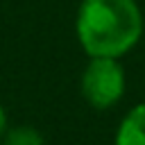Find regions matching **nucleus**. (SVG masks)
Listing matches in <instances>:
<instances>
[{
  "label": "nucleus",
  "instance_id": "4",
  "mask_svg": "<svg viewBox=\"0 0 145 145\" xmlns=\"http://www.w3.org/2000/svg\"><path fill=\"white\" fill-rule=\"evenodd\" d=\"M0 143L2 145H45V138L36 127L18 125V127H9Z\"/></svg>",
  "mask_w": 145,
  "mask_h": 145
},
{
  "label": "nucleus",
  "instance_id": "3",
  "mask_svg": "<svg viewBox=\"0 0 145 145\" xmlns=\"http://www.w3.org/2000/svg\"><path fill=\"white\" fill-rule=\"evenodd\" d=\"M113 145H145V102L134 104L116 129Z\"/></svg>",
  "mask_w": 145,
  "mask_h": 145
},
{
  "label": "nucleus",
  "instance_id": "2",
  "mask_svg": "<svg viewBox=\"0 0 145 145\" xmlns=\"http://www.w3.org/2000/svg\"><path fill=\"white\" fill-rule=\"evenodd\" d=\"M79 88L84 100L93 109L106 111L116 106L127 91V75L120 59L88 57V63L84 66V72L79 79Z\"/></svg>",
  "mask_w": 145,
  "mask_h": 145
},
{
  "label": "nucleus",
  "instance_id": "5",
  "mask_svg": "<svg viewBox=\"0 0 145 145\" xmlns=\"http://www.w3.org/2000/svg\"><path fill=\"white\" fill-rule=\"evenodd\" d=\"M7 129H9V120H7V111H5V106L0 102V140H2V136H5Z\"/></svg>",
  "mask_w": 145,
  "mask_h": 145
},
{
  "label": "nucleus",
  "instance_id": "1",
  "mask_svg": "<svg viewBox=\"0 0 145 145\" xmlns=\"http://www.w3.org/2000/svg\"><path fill=\"white\" fill-rule=\"evenodd\" d=\"M145 29L136 0H82L75 34L88 57L122 59L136 48Z\"/></svg>",
  "mask_w": 145,
  "mask_h": 145
}]
</instances>
